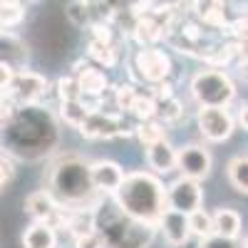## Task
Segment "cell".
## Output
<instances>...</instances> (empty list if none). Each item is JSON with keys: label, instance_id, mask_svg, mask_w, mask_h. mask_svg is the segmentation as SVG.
I'll return each mask as SVG.
<instances>
[{"label": "cell", "instance_id": "6da1fadb", "mask_svg": "<svg viewBox=\"0 0 248 248\" xmlns=\"http://www.w3.org/2000/svg\"><path fill=\"white\" fill-rule=\"evenodd\" d=\"M57 124L50 112L37 105H20L5 122H0V147L5 154L40 159L55 149Z\"/></svg>", "mask_w": 248, "mask_h": 248}, {"label": "cell", "instance_id": "7a4b0ae2", "mask_svg": "<svg viewBox=\"0 0 248 248\" xmlns=\"http://www.w3.org/2000/svg\"><path fill=\"white\" fill-rule=\"evenodd\" d=\"M114 203L124 216L156 226L161 211L167 209V189L149 171L124 174L119 189L114 191Z\"/></svg>", "mask_w": 248, "mask_h": 248}, {"label": "cell", "instance_id": "3957f363", "mask_svg": "<svg viewBox=\"0 0 248 248\" xmlns=\"http://www.w3.org/2000/svg\"><path fill=\"white\" fill-rule=\"evenodd\" d=\"M45 189L55 196L60 206L85 203L94 194V186L90 179V164H85L79 156H60L47 169Z\"/></svg>", "mask_w": 248, "mask_h": 248}, {"label": "cell", "instance_id": "277c9868", "mask_svg": "<svg viewBox=\"0 0 248 248\" xmlns=\"http://www.w3.org/2000/svg\"><path fill=\"white\" fill-rule=\"evenodd\" d=\"M156 226L139 223L129 216H124L117 203L105 206L102 211H94V231L102 236L105 248H147Z\"/></svg>", "mask_w": 248, "mask_h": 248}, {"label": "cell", "instance_id": "5b68a950", "mask_svg": "<svg viewBox=\"0 0 248 248\" xmlns=\"http://www.w3.org/2000/svg\"><path fill=\"white\" fill-rule=\"evenodd\" d=\"M191 97L201 107H229L236 99V85L226 72L209 67V70H201L194 75Z\"/></svg>", "mask_w": 248, "mask_h": 248}, {"label": "cell", "instance_id": "8992f818", "mask_svg": "<svg viewBox=\"0 0 248 248\" xmlns=\"http://www.w3.org/2000/svg\"><path fill=\"white\" fill-rule=\"evenodd\" d=\"M79 134L85 139H114V137H129L132 129H127L122 114L114 112H102V109H92L85 122L79 124Z\"/></svg>", "mask_w": 248, "mask_h": 248}, {"label": "cell", "instance_id": "52a82bcc", "mask_svg": "<svg viewBox=\"0 0 248 248\" xmlns=\"http://www.w3.org/2000/svg\"><path fill=\"white\" fill-rule=\"evenodd\" d=\"M134 70L139 72V77L144 82H152V85H159L171 75V60L169 55L149 45V47H141L134 57Z\"/></svg>", "mask_w": 248, "mask_h": 248}, {"label": "cell", "instance_id": "ba28073f", "mask_svg": "<svg viewBox=\"0 0 248 248\" xmlns=\"http://www.w3.org/2000/svg\"><path fill=\"white\" fill-rule=\"evenodd\" d=\"M196 124L199 132L209 141H226L236 129V122L226 107H201Z\"/></svg>", "mask_w": 248, "mask_h": 248}, {"label": "cell", "instance_id": "9c48e42d", "mask_svg": "<svg viewBox=\"0 0 248 248\" xmlns=\"http://www.w3.org/2000/svg\"><path fill=\"white\" fill-rule=\"evenodd\" d=\"M203 203V191L201 184L191 176H179L169 189H167V206L181 214H191L196 209H201Z\"/></svg>", "mask_w": 248, "mask_h": 248}, {"label": "cell", "instance_id": "30bf717a", "mask_svg": "<svg viewBox=\"0 0 248 248\" xmlns=\"http://www.w3.org/2000/svg\"><path fill=\"white\" fill-rule=\"evenodd\" d=\"M15 105H37V99L47 92V79L37 72H30V70H23V72H15L10 87L5 90Z\"/></svg>", "mask_w": 248, "mask_h": 248}, {"label": "cell", "instance_id": "8fae6325", "mask_svg": "<svg viewBox=\"0 0 248 248\" xmlns=\"http://www.w3.org/2000/svg\"><path fill=\"white\" fill-rule=\"evenodd\" d=\"M181 176H191L196 181L206 179L211 174V154L201 144H186V147L176 149V167Z\"/></svg>", "mask_w": 248, "mask_h": 248}, {"label": "cell", "instance_id": "7c38bea8", "mask_svg": "<svg viewBox=\"0 0 248 248\" xmlns=\"http://www.w3.org/2000/svg\"><path fill=\"white\" fill-rule=\"evenodd\" d=\"M156 229L161 231L164 241H167L171 248H179L184 243H189L191 238V231H189V218H186V214L181 211H174V209H164L159 221H156Z\"/></svg>", "mask_w": 248, "mask_h": 248}, {"label": "cell", "instance_id": "4fadbf2b", "mask_svg": "<svg viewBox=\"0 0 248 248\" xmlns=\"http://www.w3.org/2000/svg\"><path fill=\"white\" fill-rule=\"evenodd\" d=\"M90 179H92L94 191H99V194H114L119 189L122 179H124V169L119 167L117 161L99 159V161L90 164Z\"/></svg>", "mask_w": 248, "mask_h": 248}, {"label": "cell", "instance_id": "5bb4252c", "mask_svg": "<svg viewBox=\"0 0 248 248\" xmlns=\"http://www.w3.org/2000/svg\"><path fill=\"white\" fill-rule=\"evenodd\" d=\"M191 10L199 23L223 30L226 28V0H191Z\"/></svg>", "mask_w": 248, "mask_h": 248}, {"label": "cell", "instance_id": "9a60e30c", "mask_svg": "<svg viewBox=\"0 0 248 248\" xmlns=\"http://www.w3.org/2000/svg\"><path fill=\"white\" fill-rule=\"evenodd\" d=\"M57 209H60V203L55 201V196L47 189H40V191H35V194H30L25 199V214L32 221H47V223H52Z\"/></svg>", "mask_w": 248, "mask_h": 248}, {"label": "cell", "instance_id": "2e32d148", "mask_svg": "<svg viewBox=\"0 0 248 248\" xmlns=\"http://www.w3.org/2000/svg\"><path fill=\"white\" fill-rule=\"evenodd\" d=\"M147 161L156 174H169L176 167V149L167 139H159L147 147Z\"/></svg>", "mask_w": 248, "mask_h": 248}, {"label": "cell", "instance_id": "e0dca14e", "mask_svg": "<svg viewBox=\"0 0 248 248\" xmlns=\"http://www.w3.org/2000/svg\"><path fill=\"white\" fill-rule=\"evenodd\" d=\"M23 248H57V229L47 221H35L23 233Z\"/></svg>", "mask_w": 248, "mask_h": 248}, {"label": "cell", "instance_id": "ac0fdd59", "mask_svg": "<svg viewBox=\"0 0 248 248\" xmlns=\"http://www.w3.org/2000/svg\"><path fill=\"white\" fill-rule=\"evenodd\" d=\"M184 117V105L174 97V92H154V119H159L164 127L167 124H176Z\"/></svg>", "mask_w": 248, "mask_h": 248}, {"label": "cell", "instance_id": "d6986e66", "mask_svg": "<svg viewBox=\"0 0 248 248\" xmlns=\"http://www.w3.org/2000/svg\"><path fill=\"white\" fill-rule=\"evenodd\" d=\"M211 223H214V233L226 236V238H238L241 229H243V221L241 214L233 209H216V214H211Z\"/></svg>", "mask_w": 248, "mask_h": 248}, {"label": "cell", "instance_id": "ffe728a7", "mask_svg": "<svg viewBox=\"0 0 248 248\" xmlns=\"http://www.w3.org/2000/svg\"><path fill=\"white\" fill-rule=\"evenodd\" d=\"M0 60L8 62V65L17 67L28 60V47L20 37H15L8 30H0Z\"/></svg>", "mask_w": 248, "mask_h": 248}, {"label": "cell", "instance_id": "44dd1931", "mask_svg": "<svg viewBox=\"0 0 248 248\" xmlns=\"http://www.w3.org/2000/svg\"><path fill=\"white\" fill-rule=\"evenodd\" d=\"M77 85H79V92L82 94H87V97H102V94H105V90L109 87V79H107V75L102 72V70L85 65V70H79V75H77Z\"/></svg>", "mask_w": 248, "mask_h": 248}, {"label": "cell", "instance_id": "7402d4cb", "mask_svg": "<svg viewBox=\"0 0 248 248\" xmlns=\"http://www.w3.org/2000/svg\"><path fill=\"white\" fill-rule=\"evenodd\" d=\"M229 181H231V186L238 191V194H248V156L246 154H241V156H233L231 161H229Z\"/></svg>", "mask_w": 248, "mask_h": 248}, {"label": "cell", "instance_id": "603a6c76", "mask_svg": "<svg viewBox=\"0 0 248 248\" xmlns=\"http://www.w3.org/2000/svg\"><path fill=\"white\" fill-rule=\"evenodd\" d=\"M134 134H137V139L144 144V147H149V144H154L159 139H167V129H164V124L159 119H154V117L141 119L139 127L134 129Z\"/></svg>", "mask_w": 248, "mask_h": 248}, {"label": "cell", "instance_id": "cb8c5ba5", "mask_svg": "<svg viewBox=\"0 0 248 248\" xmlns=\"http://www.w3.org/2000/svg\"><path fill=\"white\" fill-rule=\"evenodd\" d=\"M90 114L87 105L82 99H67V102H60V117L65 119L70 127L79 129V124L85 122V117Z\"/></svg>", "mask_w": 248, "mask_h": 248}, {"label": "cell", "instance_id": "d4e9b609", "mask_svg": "<svg viewBox=\"0 0 248 248\" xmlns=\"http://www.w3.org/2000/svg\"><path fill=\"white\" fill-rule=\"evenodd\" d=\"M90 57L102 67H114L117 65V50L112 43H97L90 40Z\"/></svg>", "mask_w": 248, "mask_h": 248}, {"label": "cell", "instance_id": "484cf974", "mask_svg": "<svg viewBox=\"0 0 248 248\" xmlns=\"http://www.w3.org/2000/svg\"><path fill=\"white\" fill-rule=\"evenodd\" d=\"M189 218V231L191 236H199V238H206L214 233V223H211V214H206L203 209H196L191 214H186Z\"/></svg>", "mask_w": 248, "mask_h": 248}, {"label": "cell", "instance_id": "4316f807", "mask_svg": "<svg viewBox=\"0 0 248 248\" xmlns=\"http://www.w3.org/2000/svg\"><path fill=\"white\" fill-rule=\"evenodd\" d=\"M65 15H67V20L72 25L85 28V25L92 23V5L87 3V0H72V3L67 5V10H65Z\"/></svg>", "mask_w": 248, "mask_h": 248}, {"label": "cell", "instance_id": "83f0119b", "mask_svg": "<svg viewBox=\"0 0 248 248\" xmlns=\"http://www.w3.org/2000/svg\"><path fill=\"white\" fill-rule=\"evenodd\" d=\"M139 122L141 119H149L154 117V92H137L134 102H132V109H129Z\"/></svg>", "mask_w": 248, "mask_h": 248}, {"label": "cell", "instance_id": "f1b7e54d", "mask_svg": "<svg viewBox=\"0 0 248 248\" xmlns=\"http://www.w3.org/2000/svg\"><path fill=\"white\" fill-rule=\"evenodd\" d=\"M25 17V10H23V3H15V5H0V30H8V28H15L23 23Z\"/></svg>", "mask_w": 248, "mask_h": 248}, {"label": "cell", "instance_id": "f546056e", "mask_svg": "<svg viewBox=\"0 0 248 248\" xmlns=\"http://www.w3.org/2000/svg\"><path fill=\"white\" fill-rule=\"evenodd\" d=\"M55 87H57V97H60V102L79 99V97H82L79 85H77V77H60Z\"/></svg>", "mask_w": 248, "mask_h": 248}, {"label": "cell", "instance_id": "4dcf8cb0", "mask_svg": "<svg viewBox=\"0 0 248 248\" xmlns=\"http://www.w3.org/2000/svg\"><path fill=\"white\" fill-rule=\"evenodd\" d=\"M134 97H137V90H134L132 85H119V87L114 90V105H117V109H119V112H129Z\"/></svg>", "mask_w": 248, "mask_h": 248}, {"label": "cell", "instance_id": "1f68e13d", "mask_svg": "<svg viewBox=\"0 0 248 248\" xmlns=\"http://www.w3.org/2000/svg\"><path fill=\"white\" fill-rule=\"evenodd\" d=\"M199 248H246L238 238H226V236H218V233H211L201 238V246Z\"/></svg>", "mask_w": 248, "mask_h": 248}, {"label": "cell", "instance_id": "d6a6232c", "mask_svg": "<svg viewBox=\"0 0 248 248\" xmlns=\"http://www.w3.org/2000/svg\"><path fill=\"white\" fill-rule=\"evenodd\" d=\"M75 248H105V243H102V236L97 231H90L75 238Z\"/></svg>", "mask_w": 248, "mask_h": 248}, {"label": "cell", "instance_id": "836d02e7", "mask_svg": "<svg viewBox=\"0 0 248 248\" xmlns=\"http://www.w3.org/2000/svg\"><path fill=\"white\" fill-rule=\"evenodd\" d=\"M13 77H15V67H13V65H8V62H3V60H0V92H5V90L10 87Z\"/></svg>", "mask_w": 248, "mask_h": 248}, {"label": "cell", "instance_id": "e575fe53", "mask_svg": "<svg viewBox=\"0 0 248 248\" xmlns=\"http://www.w3.org/2000/svg\"><path fill=\"white\" fill-rule=\"evenodd\" d=\"M10 176H13V169H10V164L0 159V191H3V186H5L8 181H10Z\"/></svg>", "mask_w": 248, "mask_h": 248}, {"label": "cell", "instance_id": "d590c367", "mask_svg": "<svg viewBox=\"0 0 248 248\" xmlns=\"http://www.w3.org/2000/svg\"><path fill=\"white\" fill-rule=\"evenodd\" d=\"M238 127L246 132L248 129V109H246V102L241 105V109H238Z\"/></svg>", "mask_w": 248, "mask_h": 248}, {"label": "cell", "instance_id": "8d00e7d4", "mask_svg": "<svg viewBox=\"0 0 248 248\" xmlns=\"http://www.w3.org/2000/svg\"><path fill=\"white\" fill-rule=\"evenodd\" d=\"M164 3H171V5H181L184 0H164Z\"/></svg>", "mask_w": 248, "mask_h": 248}, {"label": "cell", "instance_id": "74e56055", "mask_svg": "<svg viewBox=\"0 0 248 248\" xmlns=\"http://www.w3.org/2000/svg\"><path fill=\"white\" fill-rule=\"evenodd\" d=\"M23 3H37V0H23Z\"/></svg>", "mask_w": 248, "mask_h": 248}]
</instances>
